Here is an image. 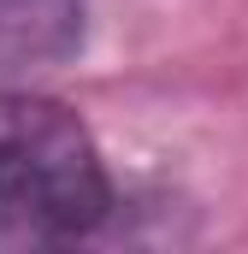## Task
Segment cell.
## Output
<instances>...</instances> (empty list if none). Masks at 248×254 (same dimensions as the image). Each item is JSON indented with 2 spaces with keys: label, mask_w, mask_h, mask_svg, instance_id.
Masks as SVG:
<instances>
[{
  "label": "cell",
  "mask_w": 248,
  "mask_h": 254,
  "mask_svg": "<svg viewBox=\"0 0 248 254\" xmlns=\"http://www.w3.org/2000/svg\"><path fill=\"white\" fill-rule=\"evenodd\" d=\"M113 184L89 125L48 95L0 89V254H36L89 237Z\"/></svg>",
  "instance_id": "obj_1"
},
{
  "label": "cell",
  "mask_w": 248,
  "mask_h": 254,
  "mask_svg": "<svg viewBox=\"0 0 248 254\" xmlns=\"http://www.w3.org/2000/svg\"><path fill=\"white\" fill-rule=\"evenodd\" d=\"M83 0H0V83L54 71L83 48Z\"/></svg>",
  "instance_id": "obj_2"
}]
</instances>
